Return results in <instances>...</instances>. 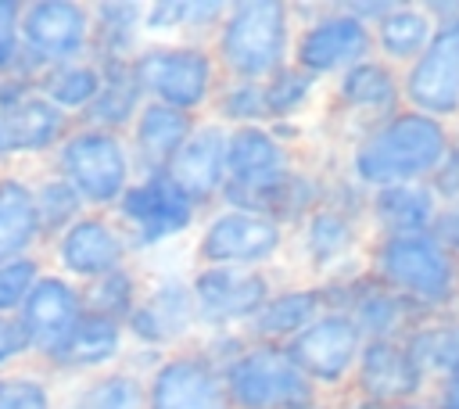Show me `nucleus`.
Instances as JSON below:
<instances>
[{
    "instance_id": "obj_8",
    "label": "nucleus",
    "mask_w": 459,
    "mask_h": 409,
    "mask_svg": "<svg viewBox=\"0 0 459 409\" xmlns=\"http://www.w3.org/2000/svg\"><path fill=\"white\" fill-rule=\"evenodd\" d=\"M287 240H290V230H283L280 222H273L258 212L215 204L197 222L190 258H194V265L269 269L287 251Z\"/></svg>"
},
{
    "instance_id": "obj_46",
    "label": "nucleus",
    "mask_w": 459,
    "mask_h": 409,
    "mask_svg": "<svg viewBox=\"0 0 459 409\" xmlns=\"http://www.w3.org/2000/svg\"><path fill=\"white\" fill-rule=\"evenodd\" d=\"M341 7H344L351 18H359L362 25H373V22L391 7V0H344Z\"/></svg>"
},
{
    "instance_id": "obj_42",
    "label": "nucleus",
    "mask_w": 459,
    "mask_h": 409,
    "mask_svg": "<svg viewBox=\"0 0 459 409\" xmlns=\"http://www.w3.org/2000/svg\"><path fill=\"white\" fill-rule=\"evenodd\" d=\"M18 18L22 0H0V75H29L22 65V43H18Z\"/></svg>"
},
{
    "instance_id": "obj_38",
    "label": "nucleus",
    "mask_w": 459,
    "mask_h": 409,
    "mask_svg": "<svg viewBox=\"0 0 459 409\" xmlns=\"http://www.w3.org/2000/svg\"><path fill=\"white\" fill-rule=\"evenodd\" d=\"M208 118H215L226 129L237 126H265V104H262V83H240V79H222L212 104Z\"/></svg>"
},
{
    "instance_id": "obj_14",
    "label": "nucleus",
    "mask_w": 459,
    "mask_h": 409,
    "mask_svg": "<svg viewBox=\"0 0 459 409\" xmlns=\"http://www.w3.org/2000/svg\"><path fill=\"white\" fill-rule=\"evenodd\" d=\"M39 255H43L47 269L68 276L79 287H86L90 280L133 262L129 244H126L118 222L111 219V212L79 215L68 230H61L54 240H47Z\"/></svg>"
},
{
    "instance_id": "obj_43",
    "label": "nucleus",
    "mask_w": 459,
    "mask_h": 409,
    "mask_svg": "<svg viewBox=\"0 0 459 409\" xmlns=\"http://www.w3.org/2000/svg\"><path fill=\"white\" fill-rule=\"evenodd\" d=\"M32 366V344L18 323V316H0V373Z\"/></svg>"
},
{
    "instance_id": "obj_31",
    "label": "nucleus",
    "mask_w": 459,
    "mask_h": 409,
    "mask_svg": "<svg viewBox=\"0 0 459 409\" xmlns=\"http://www.w3.org/2000/svg\"><path fill=\"white\" fill-rule=\"evenodd\" d=\"M434 32V22L427 18L423 4H391L373 25V57H380L384 65H391L394 72L412 65L420 57V50L427 47Z\"/></svg>"
},
{
    "instance_id": "obj_11",
    "label": "nucleus",
    "mask_w": 459,
    "mask_h": 409,
    "mask_svg": "<svg viewBox=\"0 0 459 409\" xmlns=\"http://www.w3.org/2000/svg\"><path fill=\"white\" fill-rule=\"evenodd\" d=\"M197 330H244L251 316L276 291L269 269H222V265H194L186 273Z\"/></svg>"
},
{
    "instance_id": "obj_47",
    "label": "nucleus",
    "mask_w": 459,
    "mask_h": 409,
    "mask_svg": "<svg viewBox=\"0 0 459 409\" xmlns=\"http://www.w3.org/2000/svg\"><path fill=\"white\" fill-rule=\"evenodd\" d=\"M430 405H434V409H459V377L441 380L437 391H434V402H430Z\"/></svg>"
},
{
    "instance_id": "obj_24",
    "label": "nucleus",
    "mask_w": 459,
    "mask_h": 409,
    "mask_svg": "<svg viewBox=\"0 0 459 409\" xmlns=\"http://www.w3.org/2000/svg\"><path fill=\"white\" fill-rule=\"evenodd\" d=\"M194 122H197L194 115H183L176 108L143 100V108L136 111L133 126L126 129V147H129V158H133L136 176L165 172V165L172 161V154L190 136Z\"/></svg>"
},
{
    "instance_id": "obj_12",
    "label": "nucleus",
    "mask_w": 459,
    "mask_h": 409,
    "mask_svg": "<svg viewBox=\"0 0 459 409\" xmlns=\"http://www.w3.org/2000/svg\"><path fill=\"white\" fill-rule=\"evenodd\" d=\"M366 57H373L369 25L351 18L341 4H330V7L319 4V11L301 22V29L294 32V43H290V65L316 75L319 83L341 75L344 68H351Z\"/></svg>"
},
{
    "instance_id": "obj_40",
    "label": "nucleus",
    "mask_w": 459,
    "mask_h": 409,
    "mask_svg": "<svg viewBox=\"0 0 459 409\" xmlns=\"http://www.w3.org/2000/svg\"><path fill=\"white\" fill-rule=\"evenodd\" d=\"M43 269H47L43 255H25V258L0 262V316H18L25 294L43 276Z\"/></svg>"
},
{
    "instance_id": "obj_17",
    "label": "nucleus",
    "mask_w": 459,
    "mask_h": 409,
    "mask_svg": "<svg viewBox=\"0 0 459 409\" xmlns=\"http://www.w3.org/2000/svg\"><path fill=\"white\" fill-rule=\"evenodd\" d=\"M126 348H129V341H126L122 323L82 309V316L65 330V337L54 348H47L32 366H39L50 380L68 384V380L118 366Z\"/></svg>"
},
{
    "instance_id": "obj_26",
    "label": "nucleus",
    "mask_w": 459,
    "mask_h": 409,
    "mask_svg": "<svg viewBox=\"0 0 459 409\" xmlns=\"http://www.w3.org/2000/svg\"><path fill=\"white\" fill-rule=\"evenodd\" d=\"M298 158L290 147H283L269 126H237L226 129V183L222 190H244L255 183H265L290 169ZM219 190V194H222Z\"/></svg>"
},
{
    "instance_id": "obj_41",
    "label": "nucleus",
    "mask_w": 459,
    "mask_h": 409,
    "mask_svg": "<svg viewBox=\"0 0 459 409\" xmlns=\"http://www.w3.org/2000/svg\"><path fill=\"white\" fill-rule=\"evenodd\" d=\"M183 25H186V0H151V4H143V39L147 43L183 39Z\"/></svg>"
},
{
    "instance_id": "obj_4",
    "label": "nucleus",
    "mask_w": 459,
    "mask_h": 409,
    "mask_svg": "<svg viewBox=\"0 0 459 409\" xmlns=\"http://www.w3.org/2000/svg\"><path fill=\"white\" fill-rule=\"evenodd\" d=\"M129 72L143 93V100L176 108L183 115L201 118L222 83V72L208 50V43L194 39H165L143 43L129 61Z\"/></svg>"
},
{
    "instance_id": "obj_35",
    "label": "nucleus",
    "mask_w": 459,
    "mask_h": 409,
    "mask_svg": "<svg viewBox=\"0 0 459 409\" xmlns=\"http://www.w3.org/2000/svg\"><path fill=\"white\" fill-rule=\"evenodd\" d=\"M323 83L294 65H283L262 83V104H265V122H301V115L316 104Z\"/></svg>"
},
{
    "instance_id": "obj_45",
    "label": "nucleus",
    "mask_w": 459,
    "mask_h": 409,
    "mask_svg": "<svg viewBox=\"0 0 459 409\" xmlns=\"http://www.w3.org/2000/svg\"><path fill=\"white\" fill-rule=\"evenodd\" d=\"M430 233H434V240H441V244L459 258V201L441 204V212H437Z\"/></svg>"
},
{
    "instance_id": "obj_16",
    "label": "nucleus",
    "mask_w": 459,
    "mask_h": 409,
    "mask_svg": "<svg viewBox=\"0 0 459 409\" xmlns=\"http://www.w3.org/2000/svg\"><path fill=\"white\" fill-rule=\"evenodd\" d=\"M143 409H230L222 370L194 344L176 348L143 377Z\"/></svg>"
},
{
    "instance_id": "obj_28",
    "label": "nucleus",
    "mask_w": 459,
    "mask_h": 409,
    "mask_svg": "<svg viewBox=\"0 0 459 409\" xmlns=\"http://www.w3.org/2000/svg\"><path fill=\"white\" fill-rule=\"evenodd\" d=\"M39 251H43V233L32 204V172L0 169V262Z\"/></svg>"
},
{
    "instance_id": "obj_3",
    "label": "nucleus",
    "mask_w": 459,
    "mask_h": 409,
    "mask_svg": "<svg viewBox=\"0 0 459 409\" xmlns=\"http://www.w3.org/2000/svg\"><path fill=\"white\" fill-rule=\"evenodd\" d=\"M294 14L283 0H233L208 39V50L222 79L265 83L273 72L290 65Z\"/></svg>"
},
{
    "instance_id": "obj_32",
    "label": "nucleus",
    "mask_w": 459,
    "mask_h": 409,
    "mask_svg": "<svg viewBox=\"0 0 459 409\" xmlns=\"http://www.w3.org/2000/svg\"><path fill=\"white\" fill-rule=\"evenodd\" d=\"M57 409H143V377L126 366H111L61 384Z\"/></svg>"
},
{
    "instance_id": "obj_20",
    "label": "nucleus",
    "mask_w": 459,
    "mask_h": 409,
    "mask_svg": "<svg viewBox=\"0 0 459 409\" xmlns=\"http://www.w3.org/2000/svg\"><path fill=\"white\" fill-rule=\"evenodd\" d=\"M165 179L201 212L219 204V190L226 183V126L201 115L183 140V147L165 165Z\"/></svg>"
},
{
    "instance_id": "obj_44",
    "label": "nucleus",
    "mask_w": 459,
    "mask_h": 409,
    "mask_svg": "<svg viewBox=\"0 0 459 409\" xmlns=\"http://www.w3.org/2000/svg\"><path fill=\"white\" fill-rule=\"evenodd\" d=\"M226 14V4L222 0H186V25H183V39H194V43H208L219 29Z\"/></svg>"
},
{
    "instance_id": "obj_15",
    "label": "nucleus",
    "mask_w": 459,
    "mask_h": 409,
    "mask_svg": "<svg viewBox=\"0 0 459 409\" xmlns=\"http://www.w3.org/2000/svg\"><path fill=\"white\" fill-rule=\"evenodd\" d=\"M362 330L351 323L348 312L337 309H323L305 330H298L283 352L290 355V362L319 387V391H333L341 384L351 380L355 359L362 352Z\"/></svg>"
},
{
    "instance_id": "obj_23",
    "label": "nucleus",
    "mask_w": 459,
    "mask_h": 409,
    "mask_svg": "<svg viewBox=\"0 0 459 409\" xmlns=\"http://www.w3.org/2000/svg\"><path fill=\"white\" fill-rule=\"evenodd\" d=\"M333 104L344 118L359 122V133L391 118L402 104V83L398 72L391 65H384L380 57H366L351 68H344L341 75H333Z\"/></svg>"
},
{
    "instance_id": "obj_9",
    "label": "nucleus",
    "mask_w": 459,
    "mask_h": 409,
    "mask_svg": "<svg viewBox=\"0 0 459 409\" xmlns=\"http://www.w3.org/2000/svg\"><path fill=\"white\" fill-rule=\"evenodd\" d=\"M129 348H147V352H176L197 341V312L190 298L186 273L179 269H161L143 280V294L136 309L122 323Z\"/></svg>"
},
{
    "instance_id": "obj_49",
    "label": "nucleus",
    "mask_w": 459,
    "mask_h": 409,
    "mask_svg": "<svg viewBox=\"0 0 459 409\" xmlns=\"http://www.w3.org/2000/svg\"><path fill=\"white\" fill-rule=\"evenodd\" d=\"M455 309H459V301H455Z\"/></svg>"
},
{
    "instance_id": "obj_18",
    "label": "nucleus",
    "mask_w": 459,
    "mask_h": 409,
    "mask_svg": "<svg viewBox=\"0 0 459 409\" xmlns=\"http://www.w3.org/2000/svg\"><path fill=\"white\" fill-rule=\"evenodd\" d=\"M348 387H351L348 395H355L377 409H387V405L423 398L427 380L416 370V362L409 359L402 337H366Z\"/></svg>"
},
{
    "instance_id": "obj_33",
    "label": "nucleus",
    "mask_w": 459,
    "mask_h": 409,
    "mask_svg": "<svg viewBox=\"0 0 459 409\" xmlns=\"http://www.w3.org/2000/svg\"><path fill=\"white\" fill-rule=\"evenodd\" d=\"M97 68H100V90H97L93 104L82 111L79 122L126 136L136 111L143 108V93H140L129 65H97Z\"/></svg>"
},
{
    "instance_id": "obj_19",
    "label": "nucleus",
    "mask_w": 459,
    "mask_h": 409,
    "mask_svg": "<svg viewBox=\"0 0 459 409\" xmlns=\"http://www.w3.org/2000/svg\"><path fill=\"white\" fill-rule=\"evenodd\" d=\"M75 122L36 93L0 111V169H43Z\"/></svg>"
},
{
    "instance_id": "obj_1",
    "label": "nucleus",
    "mask_w": 459,
    "mask_h": 409,
    "mask_svg": "<svg viewBox=\"0 0 459 409\" xmlns=\"http://www.w3.org/2000/svg\"><path fill=\"white\" fill-rule=\"evenodd\" d=\"M452 129L412 108H398L391 118L355 133L344 161V176L366 194L394 183H427L452 147Z\"/></svg>"
},
{
    "instance_id": "obj_22",
    "label": "nucleus",
    "mask_w": 459,
    "mask_h": 409,
    "mask_svg": "<svg viewBox=\"0 0 459 409\" xmlns=\"http://www.w3.org/2000/svg\"><path fill=\"white\" fill-rule=\"evenodd\" d=\"M82 287L54 269H43V276L32 283L18 309V323L32 344V362L65 337V330L82 316Z\"/></svg>"
},
{
    "instance_id": "obj_6",
    "label": "nucleus",
    "mask_w": 459,
    "mask_h": 409,
    "mask_svg": "<svg viewBox=\"0 0 459 409\" xmlns=\"http://www.w3.org/2000/svg\"><path fill=\"white\" fill-rule=\"evenodd\" d=\"M230 409H330L323 391L290 362L283 344L247 341L222 370Z\"/></svg>"
},
{
    "instance_id": "obj_10",
    "label": "nucleus",
    "mask_w": 459,
    "mask_h": 409,
    "mask_svg": "<svg viewBox=\"0 0 459 409\" xmlns=\"http://www.w3.org/2000/svg\"><path fill=\"white\" fill-rule=\"evenodd\" d=\"M22 65L36 79L43 68L90 54V4L82 0H22L18 18Z\"/></svg>"
},
{
    "instance_id": "obj_7",
    "label": "nucleus",
    "mask_w": 459,
    "mask_h": 409,
    "mask_svg": "<svg viewBox=\"0 0 459 409\" xmlns=\"http://www.w3.org/2000/svg\"><path fill=\"white\" fill-rule=\"evenodd\" d=\"M201 208H194L169 179L165 172L154 176H136L126 194L118 197V204L111 208V219L118 222L133 262L147 258L176 240H183L186 233L197 230L201 222Z\"/></svg>"
},
{
    "instance_id": "obj_29",
    "label": "nucleus",
    "mask_w": 459,
    "mask_h": 409,
    "mask_svg": "<svg viewBox=\"0 0 459 409\" xmlns=\"http://www.w3.org/2000/svg\"><path fill=\"white\" fill-rule=\"evenodd\" d=\"M323 312V298L316 280L312 283H290V287H276L265 305L251 316V323L244 326L247 341H262V344H287L298 330H305L316 316Z\"/></svg>"
},
{
    "instance_id": "obj_36",
    "label": "nucleus",
    "mask_w": 459,
    "mask_h": 409,
    "mask_svg": "<svg viewBox=\"0 0 459 409\" xmlns=\"http://www.w3.org/2000/svg\"><path fill=\"white\" fill-rule=\"evenodd\" d=\"M143 280H147V273L136 262H126V265H118V269L90 280L82 287V305L90 312H97V316H108L115 323H126V316L136 309V301L143 294Z\"/></svg>"
},
{
    "instance_id": "obj_39",
    "label": "nucleus",
    "mask_w": 459,
    "mask_h": 409,
    "mask_svg": "<svg viewBox=\"0 0 459 409\" xmlns=\"http://www.w3.org/2000/svg\"><path fill=\"white\" fill-rule=\"evenodd\" d=\"M61 384L39 366H18L0 373V409H57Z\"/></svg>"
},
{
    "instance_id": "obj_13",
    "label": "nucleus",
    "mask_w": 459,
    "mask_h": 409,
    "mask_svg": "<svg viewBox=\"0 0 459 409\" xmlns=\"http://www.w3.org/2000/svg\"><path fill=\"white\" fill-rule=\"evenodd\" d=\"M402 104L437 122L459 118V18L437 22L427 47L402 68Z\"/></svg>"
},
{
    "instance_id": "obj_48",
    "label": "nucleus",
    "mask_w": 459,
    "mask_h": 409,
    "mask_svg": "<svg viewBox=\"0 0 459 409\" xmlns=\"http://www.w3.org/2000/svg\"><path fill=\"white\" fill-rule=\"evenodd\" d=\"M387 409H434L427 398H416V402H402V405H387Z\"/></svg>"
},
{
    "instance_id": "obj_34",
    "label": "nucleus",
    "mask_w": 459,
    "mask_h": 409,
    "mask_svg": "<svg viewBox=\"0 0 459 409\" xmlns=\"http://www.w3.org/2000/svg\"><path fill=\"white\" fill-rule=\"evenodd\" d=\"M36 90L47 104H54L65 118L79 122L82 111L93 104L97 90H100V68L90 61V57H79V61H61V65H50L36 75Z\"/></svg>"
},
{
    "instance_id": "obj_27",
    "label": "nucleus",
    "mask_w": 459,
    "mask_h": 409,
    "mask_svg": "<svg viewBox=\"0 0 459 409\" xmlns=\"http://www.w3.org/2000/svg\"><path fill=\"white\" fill-rule=\"evenodd\" d=\"M143 4L140 0H97L90 4V61L129 65L143 47Z\"/></svg>"
},
{
    "instance_id": "obj_30",
    "label": "nucleus",
    "mask_w": 459,
    "mask_h": 409,
    "mask_svg": "<svg viewBox=\"0 0 459 409\" xmlns=\"http://www.w3.org/2000/svg\"><path fill=\"white\" fill-rule=\"evenodd\" d=\"M402 344L427 384L459 377V312H441V316L420 319L416 326H409L402 334Z\"/></svg>"
},
{
    "instance_id": "obj_5",
    "label": "nucleus",
    "mask_w": 459,
    "mask_h": 409,
    "mask_svg": "<svg viewBox=\"0 0 459 409\" xmlns=\"http://www.w3.org/2000/svg\"><path fill=\"white\" fill-rule=\"evenodd\" d=\"M43 169L61 176L79 194L86 212H111L126 194V187L136 179L126 136L82 122H75L65 133V140L54 147Z\"/></svg>"
},
{
    "instance_id": "obj_37",
    "label": "nucleus",
    "mask_w": 459,
    "mask_h": 409,
    "mask_svg": "<svg viewBox=\"0 0 459 409\" xmlns=\"http://www.w3.org/2000/svg\"><path fill=\"white\" fill-rule=\"evenodd\" d=\"M32 204H36L43 244L54 240L61 230H68L79 215H86V204L79 201V194L50 169H32Z\"/></svg>"
},
{
    "instance_id": "obj_25",
    "label": "nucleus",
    "mask_w": 459,
    "mask_h": 409,
    "mask_svg": "<svg viewBox=\"0 0 459 409\" xmlns=\"http://www.w3.org/2000/svg\"><path fill=\"white\" fill-rule=\"evenodd\" d=\"M437 212L441 201L430 183H394L366 194V226L373 230V237L430 233Z\"/></svg>"
},
{
    "instance_id": "obj_21",
    "label": "nucleus",
    "mask_w": 459,
    "mask_h": 409,
    "mask_svg": "<svg viewBox=\"0 0 459 409\" xmlns=\"http://www.w3.org/2000/svg\"><path fill=\"white\" fill-rule=\"evenodd\" d=\"M294 233H298V255H301L305 269L316 273V280H326V276L362 262L366 222L341 208H330V204L312 208Z\"/></svg>"
},
{
    "instance_id": "obj_2",
    "label": "nucleus",
    "mask_w": 459,
    "mask_h": 409,
    "mask_svg": "<svg viewBox=\"0 0 459 409\" xmlns=\"http://www.w3.org/2000/svg\"><path fill=\"white\" fill-rule=\"evenodd\" d=\"M366 273L423 316L452 312L459 301V258L434 233L373 237L362 251Z\"/></svg>"
}]
</instances>
